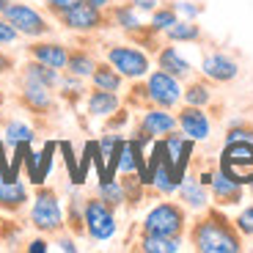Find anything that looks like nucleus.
Wrapping results in <instances>:
<instances>
[{
  "label": "nucleus",
  "mask_w": 253,
  "mask_h": 253,
  "mask_svg": "<svg viewBox=\"0 0 253 253\" xmlns=\"http://www.w3.org/2000/svg\"><path fill=\"white\" fill-rule=\"evenodd\" d=\"M176 19H179V14H176V8H173V6H163V8L157 6L152 11V22H149V28H152L154 33H165L173 22H176Z\"/></svg>",
  "instance_id": "obj_29"
},
{
  "label": "nucleus",
  "mask_w": 253,
  "mask_h": 253,
  "mask_svg": "<svg viewBox=\"0 0 253 253\" xmlns=\"http://www.w3.org/2000/svg\"><path fill=\"white\" fill-rule=\"evenodd\" d=\"M184 207L173 201H163L157 207L149 209V215L143 217V234H163V237H184Z\"/></svg>",
  "instance_id": "obj_2"
},
{
  "label": "nucleus",
  "mask_w": 253,
  "mask_h": 253,
  "mask_svg": "<svg viewBox=\"0 0 253 253\" xmlns=\"http://www.w3.org/2000/svg\"><path fill=\"white\" fill-rule=\"evenodd\" d=\"M58 251H63V253H75V251H77V245H75V240H72V237H61V240H58Z\"/></svg>",
  "instance_id": "obj_38"
},
{
  "label": "nucleus",
  "mask_w": 253,
  "mask_h": 253,
  "mask_svg": "<svg viewBox=\"0 0 253 253\" xmlns=\"http://www.w3.org/2000/svg\"><path fill=\"white\" fill-rule=\"evenodd\" d=\"M182 96H184V105L207 108L209 102H212V88H209L207 80H196V83H190L187 88L182 91Z\"/></svg>",
  "instance_id": "obj_27"
},
{
  "label": "nucleus",
  "mask_w": 253,
  "mask_h": 253,
  "mask_svg": "<svg viewBox=\"0 0 253 253\" xmlns=\"http://www.w3.org/2000/svg\"><path fill=\"white\" fill-rule=\"evenodd\" d=\"M179 198H182L184 207H190V209H207V207H209L207 187H204L198 179L187 176V173H184L182 184H179Z\"/></svg>",
  "instance_id": "obj_19"
},
{
  "label": "nucleus",
  "mask_w": 253,
  "mask_h": 253,
  "mask_svg": "<svg viewBox=\"0 0 253 253\" xmlns=\"http://www.w3.org/2000/svg\"><path fill=\"white\" fill-rule=\"evenodd\" d=\"M168 42H198L201 39V28L196 25V19H176L168 31H165Z\"/></svg>",
  "instance_id": "obj_24"
},
{
  "label": "nucleus",
  "mask_w": 253,
  "mask_h": 253,
  "mask_svg": "<svg viewBox=\"0 0 253 253\" xmlns=\"http://www.w3.org/2000/svg\"><path fill=\"white\" fill-rule=\"evenodd\" d=\"M179 121L176 116H171L165 108H146L143 119L138 124V135H146V138H160V135H168L171 129H176Z\"/></svg>",
  "instance_id": "obj_12"
},
{
  "label": "nucleus",
  "mask_w": 253,
  "mask_h": 253,
  "mask_svg": "<svg viewBox=\"0 0 253 253\" xmlns=\"http://www.w3.org/2000/svg\"><path fill=\"white\" fill-rule=\"evenodd\" d=\"M157 63H160V69L168 72V75H173L176 80H184V77L193 75V66H190V61H187L184 55H179L176 47H160Z\"/></svg>",
  "instance_id": "obj_16"
},
{
  "label": "nucleus",
  "mask_w": 253,
  "mask_h": 253,
  "mask_svg": "<svg viewBox=\"0 0 253 253\" xmlns=\"http://www.w3.org/2000/svg\"><path fill=\"white\" fill-rule=\"evenodd\" d=\"M58 88H61L63 99H80V94H83V77L69 75V72H66V77H61V83H58Z\"/></svg>",
  "instance_id": "obj_31"
},
{
  "label": "nucleus",
  "mask_w": 253,
  "mask_h": 253,
  "mask_svg": "<svg viewBox=\"0 0 253 253\" xmlns=\"http://www.w3.org/2000/svg\"><path fill=\"white\" fill-rule=\"evenodd\" d=\"M63 28H69L75 33H91V31H99V28H108L110 25V17L105 14V8H96L85 0H77L75 6H69L66 11L58 14Z\"/></svg>",
  "instance_id": "obj_7"
},
{
  "label": "nucleus",
  "mask_w": 253,
  "mask_h": 253,
  "mask_svg": "<svg viewBox=\"0 0 253 253\" xmlns=\"http://www.w3.org/2000/svg\"><path fill=\"white\" fill-rule=\"evenodd\" d=\"M91 83H94V88H102V91H116L119 94L121 91V83H124V77L119 75V72L110 66L108 61H96L94 72H91Z\"/></svg>",
  "instance_id": "obj_22"
},
{
  "label": "nucleus",
  "mask_w": 253,
  "mask_h": 253,
  "mask_svg": "<svg viewBox=\"0 0 253 253\" xmlns=\"http://www.w3.org/2000/svg\"><path fill=\"white\" fill-rule=\"evenodd\" d=\"M22 77H25V80H33V83H42L47 88H58V83H61L58 69H52V66H47V63H42V61H33V58L22 66Z\"/></svg>",
  "instance_id": "obj_21"
},
{
  "label": "nucleus",
  "mask_w": 253,
  "mask_h": 253,
  "mask_svg": "<svg viewBox=\"0 0 253 253\" xmlns=\"http://www.w3.org/2000/svg\"><path fill=\"white\" fill-rule=\"evenodd\" d=\"M0 168H3V173L8 176V160H6V146L0 143Z\"/></svg>",
  "instance_id": "obj_41"
},
{
  "label": "nucleus",
  "mask_w": 253,
  "mask_h": 253,
  "mask_svg": "<svg viewBox=\"0 0 253 253\" xmlns=\"http://www.w3.org/2000/svg\"><path fill=\"white\" fill-rule=\"evenodd\" d=\"M25 201H28V190L19 179H3L0 182V209L17 212Z\"/></svg>",
  "instance_id": "obj_18"
},
{
  "label": "nucleus",
  "mask_w": 253,
  "mask_h": 253,
  "mask_svg": "<svg viewBox=\"0 0 253 253\" xmlns=\"http://www.w3.org/2000/svg\"><path fill=\"white\" fill-rule=\"evenodd\" d=\"M83 204H85V198H80V196H75V198L69 201V231H72V234H85Z\"/></svg>",
  "instance_id": "obj_30"
},
{
  "label": "nucleus",
  "mask_w": 253,
  "mask_h": 253,
  "mask_svg": "<svg viewBox=\"0 0 253 253\" xmlns=\"http://www.w3.org/2000/svg\"><path fill=\"white\" fill-rule=\"evenodd\" d=\"M19 102L22 108L31 110L36 116H47L55 110V99H52V88L42 85V83H33L22 77V85H19Z\"/></svg>",
  "instance_id": "obj_10"
},
{
  "label": "nucleus",
  "mask_w": 253,
  "mask_h": 253,
  "mask_svg": "<svg viewBox=\"0 0 253 253\" xmlns=\"http://www.w3.org/2000/svg\"><path fill=\"white\" fill-rule=\"evenodd\" d=\"M88 113L94 116V119H105V116L116 113V110L121 108V99L116 91H102V88H94L88 94Z\"/></svg>",
  "instance_id": "obj_17"
},
{
  "label": "nucleus",
  "mask_w": 253,
  "mask_h": 253,
  "mask_svg": "<svg viewBox=\"0 0 253 253\" xmlns=\"http://www.w3.org/2000/svg\"><path fill=\"white\" fill-rule=\"evenodd\" d=\"M105 61H108L121 77H129V80H140V77H146V75H149V69H152L149 55H146V52H140L138 47H129V44H113V47H108Z\"/></svg>",
  "instance_id": "obj_6"
},
{
  "label": "nucleus",
  "mask_w": 253,
  "mask_h": 253,
  "mask_svg": "<svg viewBox=\"0 0 253 253\" xmlns=\"http://www.w3.org/2000/svg\"><path fill=\"white\" fill-rule=\"evenodd\" d=\"M179 129L187 135L190 140H207L209 138V119L204 113V108H196V105H184L176 116Z\"/></svg>",
  "instance_id": "obj_14"
},
{
  "label": "nucleus",
  "mask_w": 253,
  "mask_h": 253,
  "mask_svg": "<svg viewBox=\"0 0 253 253\" xmlns=\"http://www.w3.org/2000/svg\"><path fill=\"white\" fill-rule=\"evenodd\" d=\"M108 17H110V22H116L119 28H124L126 33H129V31H138V28H140L138 8H135L132 3H119V6H110Z\"/></svg>",
  "instance_id": "obj_23"
},
{
  "label": "nucleus",
  "mask_w": 253,
  "mask_h": 253,
  "mask_svg": "<svg viewBox=\"0 0 253 253\" xmlns=\"http://www.w3.org/2000/svg\"><path fill=\"white\" fill-rule=\"evenodd\" d=\"M47 251H50L47 240H33L31 245H28V253H47Z\"/></svg>",
  "instance_id": "obj_39"
},
{
  "label": "nucleus",
  "mask_w": 253,
  "mask_h": 253,
  "mask_svg": "<svg viewBox=\"0 0 253 253\" xmlns=\"http://www.w3.org/2000/svg\"><path fill=\"white\" fill-rule=\"evenodd\" d=\"M83 220H85V234L96 242H105L116 234V209L110 204H105L99 196L94 198H85L83 204Z\"/></svg>",
  "instance_id": "obj_5"
},
{
  "label": "nucleus",
  "mask_w": 253,
  "mask_h": 253,
  "mask_svg": "<svg viewBox=\"0 0 253 253\" xmlns=\"http://www.w3.org/2000/svg\"><path fill=\"white\" fill-rule=\"evenodd\" d=\"M146 94H149V105H152V108L171 110L173 105H179V99H182V85H179V80L173 75L157 69V72L149 75V80H146Z\"/></svg>",
  "instance_id": "obj_8"
},
{
  "label": "nucleus",
  "mask_w": 253,
  "mask_h": 253,
  "mask_svg": "<svg viewBox=\"0 0 253 253\" xmlns=\"http://www.w3.org/2000/svg\"><path fill=\"white\" fill-rule=\"evenodd\" d=\"M201 72H204V77L212 80V83H231L240 75V66H237L234 58L223 55V52H209L201 61Z\"/></svg>",
  "instance_id": "obj_13"
},
{
  "label": "nucleus",
  "mask_w": 253,
  "mask_h": 253,
  "mask_svg": "<svg viewBox=\"0 0 253 253\" xmlns=\"http://www.w3.org/2000/svg\"><path fill=\"white\" fill-rule=\"evenodd\" d=\"M44 3H47V8H50V11H52V14H55V17H58V14H61V11H66V8H69V6H75L77 0H44Z\"/></svg>",
  "instance_id": "obj_36"
},
{
  "label": "nucleus",
  "mask_w": 253,
  "mask_h": 253,
  "mask_svg": "<svg viewBox=\"0 0 253 253\" xmlns=\"http://www.w3.org/2000/svg\"><path fill=\"white\" fill-rule=\"evenodd\" d=\"M176 14H184V19H196L201 14V6H193V3H173Z\"/></svg>",
  "instance_id": "obj_35"
},
{
  "label": "nucleus",
  "mask_w": 253,
  "mask_h": 253,
  "mask_svg": "<svg viewBox=\"0 0 253 253\" xmlns=\"http://www.w3.org/2000/svg\"><path fill=\"white\" fill-rule=\"evenodd\" d=\"M220 171L245 187H253V140H228L220 154Z\"/></svg>",
  "instance_id": "obj_3"
},
{
  "label": "nucleus",
  "mask_w": 253,
  "mask_h": 253,
  "mask_svg": "<svg viewBox=\"0 0 253 253\" xmlns=\"http://www.w3.org/2000/svg\"><path fill=\"white\" fill-rule=\"evenodd\" d=\"M36 132H33V126L25 124V121H8L6 124V143L17 149L19 143H33Z\"/></svg>",
  "instance_id": "obj_28"
},
{
  "label": "nucleus",
  "mask_w": 253,
  "mask_h": 253,
  "mask_svg": "<svg viewBox=\"0 0 253 253\" xmlns=\"http://www.w3.org/2000/svg\"><path fill=\"white\" fill-rule=\"evenodd\" d=\"M140 253H179L182 251V237H163V234H143L138 240Z\"/></svg>",
  "instance_id": "obj_20"
},
{
  "label": "nucleus",
  "mask_w": 253,
  "mask_h": 253,
  "mask_svg": "<svg viewBox=\"0 0 253 253\" xmlns=\"http://www.w3.org/2000/svg\"><path fill=\"white\" fill-rule=\"evenodd\" d=\"M17 39H19L17 28H14L6 17H0V44H14Z\"/></svg>",
  "instance_id": "obj_34"
},
{
  "label": "nucleus",
  "mask_w": 253,
  "mask_h": 253,
  "mask_svg": "<svg viewBox=\"0 0 253 253\" xmlns=\"http://www.w3.org/2000/svg\"><path fill=\"white\" fill-rule=\"evenodd\" d=\"M28 55L33 61H42L61 72V69H66V61H69V47L61 44V42H33L28 47Z\"/></svg>",
  "instance_id": "obj_15"
},
{
  "label": "nucleus",
  "mask_w": 253,
  "mask_h": 253,
  "mask_svg": "<svg viewBox=\"0 0 253 253\" xmlns=\"http://www.w3.org/2000/svg\"><path fill=\"white\" fill-rule=\"evenodd\" d=\"M3 102H6V96H3V91H0V108H3Z\"/></svg>",
  "instance_id": "obj_43"
},
{
  "label": "nucleus",
  "mask_w": 253,
  "mask_h": 253,
  "mask_svg": "<svg viewBox=\"0 0 253 253\" xmlns=\"http://www.w3.org/2000/svg\"><path fill=\"white\" fill-rule=\"evenodd\" d=\"M96 61L88 50H69V61H66V72L77 77H91Z\"/></svg>",
  "instance_id": "obj_25"
},
{
  "label": "nucleus",
  "mask_w": 253,
  "mask_h": 253,
  "mask_svg": "<svg viewBox=\"0 0 253 253\" xmlns=\"http://www.w3.org/2000/svg\"><path fill=\"white\" fill-rule=\"evenodd\" d=\"M31 223L42 234H58L63 228V209L52 187H42L39 184L33 207H31Z\"/></svg>",
  "instance_id": "obj_4"
},
{
  "label": "nucleus",
  "mask_w": 253,
  "mask_h": 253,
  "mask_svg": "<svg viewBox=\"0 0 253 253\" xmlns=\"http://www.w3.org/2000/svg\"><path fill=\"white\" fill-rule=\"evenodd\" d=\"M209 190H212V201H215L217 207H237V204H242V198H245V184H240L237 179L226 176L220 168H217L215 176H212Z\"/></svg>",
  "instance_id": "obj_11"
},
{
  "label": "nucleus",
  "mask_w": 253,
  "mask_h": 253,
  "mask_svg": "<svg viewBox=\"0 0 253 253\" xmlns=\"http://www.w3.org/2000/svg\"><path fill=\"white\" fill-rule=\"evenodd\" d=\"M157 3H160V0H132V6L138 8V11H154Z\"/></svg>",
  "instance_id": "obj_37"
},
{
  "label": "nucleus",
  "mask_w": 253,
  "mask_h": 253,
  "mask_svg": "<svg viewBox=\"0 0 253 253\" xmlns=\"http://www.w3.org/2000/svg\"><path fill=\"white\" fill-rule=\"evenodd\" d=\"M234 226L240 228L242 237H253V204H251V207H245L240 215H237Z\"/></svg>",
  "instance_id": "obj_32"
},
{
  "label": "nucleus",
  "mask_w": 253,
  "mask_h": 253,
  "mask_svg": "<svg viewBox=\"0 0 253 253\" xmlns=\"http://www.w3.org/2000/svg\"><path fill=\"white\" fill-rule=\"evenodd\" d=\"M190 245L198 253H240L242 234L220 212V207H207L201 217L190 228Z\"/></svg>",
  "instance_id": "obj_1"
},
{
  "label": "nucleus",
  "mask_w": 253,
  "mask_h": 253,
  "mask_svg": "<svg viewBox=\"0 0 253 253\" xmlns=\"http://www.w3.org/2000/svg\"><path fill=\"white\" fill-rule=\"evenodd\" d=\"M99 198L105 204H110L113 209L124 207V201H126L124 187H121V182H119V179H113V176H102L99 179Z\"/></svg>",
  "instance_id": "obj_26"
},
{
  "label": "nucleus",
  "mask_w": 253,
  "mask_h": 253,
  "mask_svg": "<svg viewBox=\"0 0 253 253\" xmlns=\"http://www.w3.org/2000/svg\"><path fill=\"white\" fill-rule=\"evenodd\" d=\"M11 69H14V58L6 55V52H0V75H6Z\"/></svg>",
  "instance_id": "obj_40"
},
{
  "label": "nucleus",
  "mask_w": 253,
  "mask_h": 253,
  "mask_svg": "<svg viewBox=\"0 0 253 253\" xmlns=\"http://www.w3.org/2000/svg\"><path fill=\"white\" fill-rule=\"evenodd\" d=\"M3 17L11 22L14 28H17V33H22V36L28 39H39V36H47L50 33V22H47L42 14L36 11L33 6H28V3H14L11 0V6L6 8V14Z\"/></svg>",
  "instance_id": "obj_9"
},
{
  "label": "nucleus",
  "mask_w": 253,
  "mask_h": 253,
  "mask_svg": "<svg viewBox=\"0 0 253 253\" xmlns=\"http://www.w3.org/2000/svg\"><path fill=\"white\" fill-rule=\"evenodd\" d=\"M228 140H253V126L251 124H242V121H237V124L228 126L226 132V143Z\"/></svg>",
  "instance_id": "obj_33"
},
{
  "label": "nucleus",
  "mask_w": 253,
  "mask_h": 253,
  "mask_svg": "<svg viewBox=\"0 0 253 253\" xmlns=\"http://www.w3.org/2000/svg\"><path fill=\"white\" fill-rule=\"evenodd\" d=\"M85 3H91V6H96V8H110L113 0H85Z\"/></svg>",
  "instance_id": "obj_42"
}]
</instances>
